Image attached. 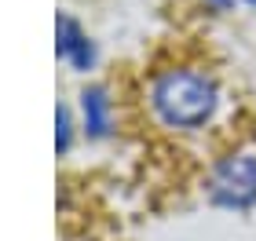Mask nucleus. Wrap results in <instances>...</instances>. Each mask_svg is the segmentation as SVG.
Masks as SVG:
<instances>
[{
  "instance_id": "1",
  "label": "nucleus",
  "mask_w": 256,
  "mask_h": 241,
  "mask_svg": "<svg viewBox=\"0 0 256 241\" xmlns=\"http://www.w3.org/2000/svg\"><path fill=\"white\" fill-rule=\"evenodd\" d=\"M158 117L172 128H202L216 110V84L194 70H165L150 88Z\"/></svg>"
},
{
  "instance_id": "2",
  "label": "nucleus",
  "mask_w": 256,
  "mask_h": 241,
  "mask_svg": "<svg viewBox=\"0 0 256 241\" xmlns=\"http://www.w3.org/2000/svg\"><path fill=\"white\" fill-rule=\"evenodd\" d=\"M208 198L216 205H224V209H249V205H256V157L252 154L224 157L212 168Z\"/></svg>"
},
{
  "instance_id": "3",
  "label": "nucleus",
  "mask_w": 256,
  "mask_h": 241,
  "mask_svg": "<svg viewBox=\"0 0 256 241\" xmlns=\"http://www.w3.org/2000/svg\"><path fill=\"white\" fill-rule=\"evenodd\" d=\"M55 51H59V59L74 62L77 70H88L92 62H96V48H92V40L80 33V26L70 15H59L55 18Z\"/></svg>"
},
{
  "instance_id": "4",
  "label": "nucleus",
  "mask_w": 256,
  "mask_h": 241,
  "mask_svg": "<svg viewBox=\"0 0 256 241\" xmlns=\"http://www.w3.org/2000/svg\"><path fill=\"white\" fill-rule=\"evenodd\" d=\"M80 110H84V128L88 135H102L110 132V102H106V91L102 88H84V95H80Z\"/></svg>"
},
{
  "instance_id": "5",
  "label": "nucleus",
  "mask_w": 256,
  "mask_h": 241,
  "mask_svg": "<svg viewBox=\"0 0 256 241\" xmlns=\"http://www.w3.org/2000/svg\"><path fill=\"white\" fill-rule=\"evenodd\" d=\"M55 124H59V132H55V146L66 150V146H70V113H66V106L55 110Z\"/></svg>"
},
{
  "instance_id": "6",
  "label": "nucleus",
  "mask_w": 256,
  "mask_h": 241,
  "mask_svg": "<svg viewBox=\"0 0 256 241\" xmlns=\"http://www.w3.org/2000/svg\"><path fill=\"white\" fill-rule=\"evenodd\" d=\"M212 4H216V7H227V4H230V0H212Z\"/></svg>"
},
{
  "instance_id": "7",
  "label": "nucleus",
  "mask_w": 256,
  "mask_h": 241,
  "mask_svg": "<svg viewBox=\"0 0 256 241\" xmlns=\"http://www.w3.org/2000/svg\"><path fill=\"white\" fill-rule=\"evenodd\" d=\"M249 4H256V0H249Z\"/></svg>"
}]
</instances>
